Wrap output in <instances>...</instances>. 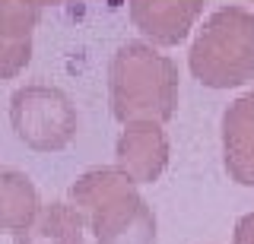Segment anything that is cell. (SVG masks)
<instances>
[{"instance_id":"1","label":"cell","mask_w":254,"mask_h":244,"mask_svg":"<svg viewBox=\"0 0 254 244\" xmlns=\"http://www.w3.org/2000/svg\"><path fill=\"white\" fill-rule=\"evenodd\" d=\"M111 114L124 124H165L178 105V67L153 45L127 42L108 67Z\"/></svg>"},{"instance_id":"2","label":"cell","mask_w":254,"mask_h":244,"mask_svg":"<svg viewBox=\"0 0 254 244\" xmlns=\"http://www.w3.org/2000/svg\"><path fill=\"white\" fill-rule=\"evenodd\" d=\"M70 196L86 209L99 244H156V216L121 168L86 171Z\"/></svg>"},{"instance_id":"3","label":"cell","mask_w":254,"mask_h":244,"mask_svg":"<svg viewBox=\"0 0 254 244\" xmlns=\"http://www.w3.org/2000/svg\"><path fill=\"white\" fill-rule=\"evenodd\" d=\"M188 64L210 89H232L254 80V16L242 6L216 10L190 45Z\"/></svg>"},{"instance_id":"4","label":"cell","mask_w":254,"mask_h":244,"mask_svg":"<svg viewBox=\"0 0 254 244\" xmlns=\"http://www.w3.org/2000/svg\"><path fill=\"white\" fill-rule=\"evenodd\" d=\"M16 137L35 152H58L76 137L79 117L73 101L54 86H22L10 98Z\"/></svg>"},{"instance_id":"5","label":"cell","mask_w":254,"mask_h":244,"mask_svg":"<svg viewBox=\"0 0 254 244\" xmlns=\"http://www.w3.org/2000/svg\"><path fill=\"white\" fill-rule=\"evenodd\" d=\"M206 0H127L130 22L153 45L172 48L185 42Z\"/></svg>"},{"instance_id":"6","label":"cell","mask_w":254,"mask_h":244,"mask_svg":"<svg viewBox=\"0 0 254 244\" xmlns=\"http://www.w3.org/2000/svg\"><path fill=\"white\" fill-rule=\"evenodd\" d=\"M118 168L133 184H153L169 165V140L162 124H127L118 137Z\"/></svg>"},{"instance_id":"7","label":"cell","mask_w":254,"mask_h":244,"mask_svg":"<svg viewBox=\"0 0 254 244\" xmlns=\"http://www.w3.org/2000/svg\"><path fill=\"white\" fill-rule=\"evenodd\" d=\"M222 159L229 178L254 187V92L232 101L222 114Z\"/></svg>"},{"instance_id":"8","label":"cell","mask_w":254,"mask_h":244,"mask_svg":"<svg viewBox=\"0 0 254 244\" xmlns=\"http://www.w3.org/2000/svg\"><path fill=\"white\" fill-rule=\"evenodd\" d=\"M45 206L38 203L35 184L19 171H0V225L10 235L29 232Z\"/></svg>"},{"instance_id":"9","label":"cell","mask_w":254,"mask_h":244,"mask_svg":"<svg viewBox=\"0 0 254 244\" xmlns=\"http://www.w3.org/2000/svg\"><path fill=\"white\" fill-rule=\"evenodd\" d=\"M16 244H83V216L70 203H51L29 232L16 235Z\"/></svg>"},{"instance_id":"10","label":"cell","mask_w":254,"mask_h":244,"mask_svg":"<svg viewBox=\"0 0 254 244\" xmlns=\"http://www.w3.org/2000/svg\"><path fill=\"white\" fill-rule=\"evenodd\" d=\"M42 10L22 0H0V42H32Z\"/></svg>"},{"instance_id":"11","label":"cell","mask_w":254,"mask_h":244,"mask_svg":"<svg viewBox=\"0 0 254 244\" xmlns=\"http://www.w3.org/2000/svg\"><path fill=\"white\" fill-rule=\"evenodd\" d=\"M32 57V42H0V76H16Z\"/></svg>"},{"instance_id":"12","label":"cell","mask_w":254,"mask_h":244,"mask_svg":"<svg viewBox=\"0 0 254 244\" xmlns=\"http://www.w3.org/2000/svg\"><path fill=\"white\" fill-rule=\"evenodd\" d=\"M235 244H254V212L235 222Z\"/></svg>"},{"instance_id":"13","label":"cell","mask_w":254,"mask_h":244,"mask_svg":"<svg viewBox=\"0 0 254 244\" xmlns=\"http://www.w3.org/2000/svg\"><path fill=\"white\" fill-rule=\"evenodd\" d=\"M22 3L35 6V10H45V6H54V3H61V0H22Z\"/></svg>"}]
</instances>
